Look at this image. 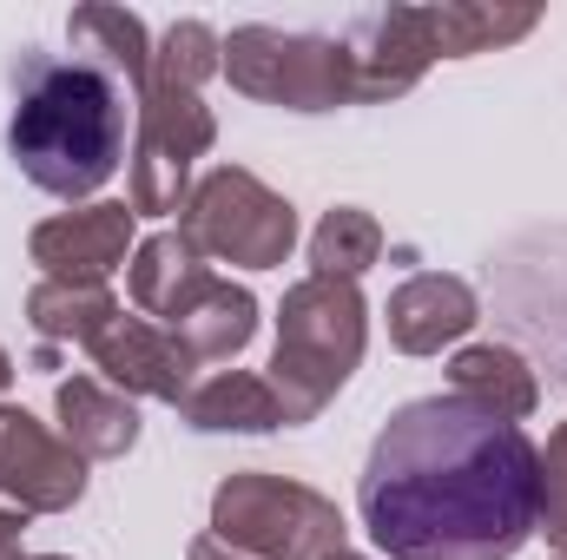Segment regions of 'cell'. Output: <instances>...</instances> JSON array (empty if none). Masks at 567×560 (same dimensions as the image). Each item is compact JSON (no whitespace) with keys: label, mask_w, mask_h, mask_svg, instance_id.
Returning <instances> with one entry per match:
<instances>
[{"label":"cell","mask_w":567,"mask_h":560,"mask_svg":"<svg viewBox=\"0 0 567 560\" xmlns=\"http://www.w3.org/2000/svg\"><path fill=\"white\" fill-rule=\"evenodd\" d=\"M357 508L390 560H515L542 508V448L462 396H416L383 422Z\"/></svg>","instance_id":"1"},{"label":"cell","mask_w":567,"mask_h":560,"mask_svg":"<svg viewBox=\"0 0 567 560\" xmlns=\"http://www.w3.org/2000/svg\"><path fill=\"white\" fill-rule=\"evenodd\" d=\"M13 165L53 198H93L126 158V86L93 60L27 46L13 60Z\"/></svg>","instance_id":"2"},{"label":"cell","mask_w":567,"mask_h":560,"mask_svg":"<svg viewBox=\"0 0 567 560\" xmlns=\"http://www.w3.org/2000/svg\"><path fill=\"white\" fill-rule=\"evenodd\" d=\"M185 560H245V554H238V548H225L218 535H198V541H192V554H185Z\"/></svg>","instance_id":"24"},{"label":"cell","mask_w":567,"mask_h":560,"mask_svg":"<svg viewBox=\"0 0 567 560\" xmlns=\"http://www.w3.org/2000/svg\"><path fill=\"white\" fill-rule=\"evenodd\" d=\"M53 409H60V435L86 455V462H113L140 442V409L133 396H120L113 383L100 376H73L53 390Z\"/></svg>","instance_id":"14"},{"label":"cell","mask_w":567,"mask_h":560,"mask_svg":"<svg viewBox=\"0 0 567 560\" xmlns=\"http://www.w3.org/2000/svg\"><path fill=\"white\" fill-rule=\"evenodd\" d=\"M0 560H27L20 554V508H0Z\"/></svg>","instance_id":"23"},{"label":"cell","mask_w":567,"mask_h":560,"mask_svg":"<svg viewBox=\"0 0 567 560\" xmlns=\"http://www.w3.org/2000/svg\"><path fill=\"white\" fill-rule=\"evenodd\" d=\"M377 258H383V225H377L370 211H357V205L323 211V225L310 231V265H317V278L357 283Z\"/></svg>","instance_id":"21"},{"label":"cell","mask_w":567,"mask_h":560,"mask_svg":"<svg viewBox=\"0 0 567 560\" xmlns=\"http://www.w3.org/2000/svg\"><path fill=\"white\" fill-rule=\"evenodd\" d=\"M535 535H548L567 554V428H555L548 448H542V508H535Z\"/></svg>","instance_id":"22"},{"label":"cell","mask_w":567,"mask_h":560,"mask_svg":"<svg viewBox=\"0 0 567 560\" xmlns=\"http://www.w3.org/2000/svg\"><path fill=\"white\" fill-rule=\"evenodd\" d=\"M218 73L265 106L337 113L350 106V60L337 33H284V27H231Z\"/></svg>","instance_id":"6"},{"label":"cell","mask_w":567,"mask_h":560,"mask_svg":"<svg viewBox=\"0 0 567 560\" xmlns=\"http://www.w3.org/2000/svg\"><path fill=\"white\" fill-rule=\"evenodd\" d=\"M205 283H212V265L192 251L185 231H158V238L133 245V303H140L145 317L172 323Z\"/></svg>","instance_id":"16"},{"label":"cell","mask_w":567,"mask_h":560,"mask_svg":"<svg viewBox=\"0 0 567 560\" xmlns=\"http://www.w3.org/2000/svg\"><path fill=\"white\" fill-rule=\"evenodd\" d=\"M475 317H482V303L468 283L423 271V278L396 283V297H390V343L410 356H435L442 343H462L475 330Z\"/></svg>","instance_id":"12"},{"label":"cell","mask_w":567,"mask_h":560,"mask_svg":"<svg viewBox=\"0 0 567 560\" xmlns=\"http://www.w3.org/2000/svg\"><path fill=\"white\" fill-rule=\"evenodd\" d=\"M66 33H73L80 60L106 66L120 86L145 93V80H152V33H145L140 13H126V7H73Z\"/></svg>","instance_id":"18"},{"label":"cell","mask_w":567,"mask_h":560,"mask_svg":"<svg viewBox=\"0 0 567 560\" xmlns=\"http://www.w3.org/2000/svg\"><path fill=\"white\" fill-rule=\"evenodd\" d=\"M158 330H172L192 363H225V356H238L258 336V297L238 290V283H225V278H212L172 323H158Z\"/></svg>","instance_id":"15"},{"label":"cell","mask_w":567,"mask_h":560,"mask_svg":"<svg viewBox=\"0 0 567 560\" xmlns=\"http://www.w3.org/2000/svg\"><path fill=\"white\" fill-rule=\"evenodd\" d=\"M561 560H567V554H561Z\"/></svg>","instance_id":"29"},{"label":"cell","mask_w":567,"mask_h":560,"mask_svg":"<svg viewBox=\"0 0 567 560\" xmlns=\"http://www.w3.org/2000/svg\"><path fill=\"white\" fill-rule=\"evenodd\" d=\"M363 343H370V310H363V290L343 278H310L284 290L278 310V356H271V396L290 422H317L323 403L350 383V370L363 363Z\"/></svg>","instance_id":"3"},{"label":"cell","mask_w":567,"mask_h":560,"mask_svg":"<svg viewBox=\"0 0 567 560\" xmlns=\"http://www.w3.org/2000/svg\"><path fill=\"white\" fill-rule=\"evenodd\" d=\"M337 40H343V60H350V100H396V93H410L423 80L429 60H435L423 7L357 13Z\"/></svg>","instance_id":"9"},{"label":"cell","mask_w":567,"mask_h":560,"mask_svg":"<svg viewBox=\"0 0 567 560\" xmlns=\"http://www.w3.org/2000/svg\"><path fill=\"white\" fill-rule=\"evenodd\" d=\"M561 428H567V422H561Z\"/></svg>","instance_id":"28"},{"label":"cell","mask_w":567,"mask_h":560,"mask_svg":"<svg viewBox=\"0 0 567 560\" xmlns=\"http://www.w3.org/2000/svg\"><path fill=\"white\" fill-rule=\"evenodd\" d=\"M113 317H120V303H113L106 283H47L40 278L27 290V323L47 343H93Z\"/></svg>","instance_id":"19"},{"label":"cell","mask_w":567,"mask_h":560,"mask_svg":"<svg viewBox=\"0 0 567 560\" xmlns=\"http://www.w3.org/2000/svg\"><path fill=\"white\" fill-rule=\"evenodd\" d=\"M330 560H363V554H350V548H343V554H330Z\"/></svg>","instance_id":"26"},{"label":"cell","mask_w":567,"mask_h":560,"mask_svg":"<svg viewBox=\"0 0 567 560\" xmlns=\"http://www.w3.org/2000/svg\"><path fill=\"white\" fill-rule=\"evenodd\" d=\"M0 495L20 515H66L86 495V455L27 409L0 403Z\"/></svg>","instance_id":"8"},{"label":"cell","mask_w":567,"mask_h":560,"mask_svg":"<svg viewBox=\"0 0 567 560\" xmlns=\"http://www.w3.org/2000/svg\"><path fill=\"white\" fill-rule=\"evenodd\" d=\"M178 231L192 238L198 258H218V265H238V271H278L290 258V245H297V211L258 172L218 165L185 191Z\"/></svg>","instance_id":"5"},{"label":"cell","mask_w":567,"mask_h":560,"mask_svg":"<svg viewBox=\"0 0 567 560\" xmlns=\"http://www.w3.org/2000/svg\"><path fill=\"white\" fill-rule=\"evenodd\" d=\"M86 350H93V363L106 370V383L120 396H152V403H178L185 409V396H192V356L152 317H113Z\"/></svg>","instance_id":"11"},{"label":"cell","mask_w":567,"mask_h":560,"mask_svg":"<svg viewBox=\"0 0 567 560\" xmlns=\"http://www.w3.org/2000/svg\"><path fill=\"white\" fill-rule=\"evenodd\" d=\"M27 560H66V554H27Z\"/></svg>","instance_id":"27"},{"label":"cell","mask_w":567,"mask_h":560,"mask_svg":"<svg viewBox=\"0 0 567 560\" xmlns=\"http://www.w3.org/2000/svg\"><path fill=\"white\" fill-rule=\"evenodd\" d=\"M423 13H429V40H435L442 60L508 46V40L535 33V20H542L535 7H462V0H449V7H423Z\"/></svg>","instance_id":"20"},{"label":"cell","mask_w":567,"mask_h":560,"mask_svg":"<svg viewBox=\"0 0 567 560\" xmlns=\"http://www.w3.org/2000/svg\"><path fill=\"white\" fill-rule=\"evenodd\" d=\"M185 422L192 428H205V435H271L284 428V409L278 396H271V383L265 376H251V370H218V376H205L192 396H185Z\"/></svg>","instance_id":"17"},{"label":"cell","mask_w":567,"mask_h":560,"mask_svg":"<svg viewBox=\"0 0 567 560\" xmlns=\"http://www.w3.org/2000/svg\"><path fill=\"white\" fill-rule=\"evenodd\" d=\"M7 383H13V356L0 350V396H7Z\"/></svg>","instance_id":"25"},{"label":"cell","mask_w":567,"mask_h":560,"mask_svg":"<svg viewBox=\"0 0 567 560\" xmlns=\"http://www.w3.org/2000/svg\"><path fill=\"white\" fill-rule=\"evenodd\" d=\"M218 139L212 106L198 100V86H178L165 73H152L140 93V133H133V218H165L185 211V178L192 158H205Z\"/></svg>","instance_id":"7"},{"label":"cell","mask_w":567,"mask_h":560,"mask_svg":"<svg viewBox=\"0 0 567 560\" xmlns=\"http://www.w3.org/2000/svg\"><path fill=\"white\" fill-rule=\"evenodd\" d=\"M212 535L245 560H330L343 554L350 528H343L330 495L245 468L212 495Z\"/></svg>","instance_id":"4"},{"label":"cell","mask_w":567,"mask_h":560,"mask_svg":"<svg viewBox=\"0 0 567 560\" xmlns=\"http://www.w3.org/2000/svg\"><path fill=\"white\" fill-rule=\"evenodd\" d=\"M33 265L47 283H106L126 251H133V205H80V211H60L47 225H33L27 238Z\"/></svg>","instance_id":"10"},{"label":"cell","mask_w":567,"mask_h":560,"mask_svg":"<svg viewBox=\"0 0 567 560\" xmlns=\"http://www.w3.org/2000/svg\"><path fill=\"white\" fill-rule=\"evenodd\" d=\"M449 396H462V403H475V409H488V416H502V422H528L535 403H542V383H535V370H528L522 350H508V343H468L449 363Z\"/></svg>","instance_id":"13"}]
</instances>
